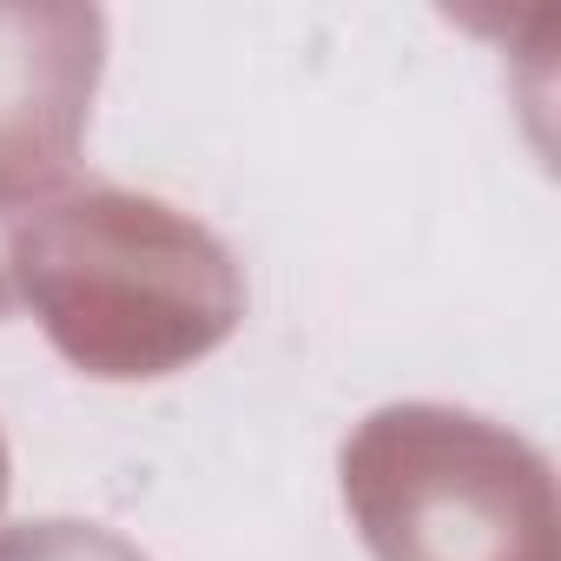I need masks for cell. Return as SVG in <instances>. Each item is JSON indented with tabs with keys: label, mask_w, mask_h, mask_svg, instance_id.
Here are the masks:
<instances>
[{
	"label": "cell",
	"mask_w": 561,
	"mask_h": 561,
	"mask_svg": "<svg viewBox=\"0 0 561 561\" xmlns=\"http://www.w3.org/2000/svg\"><path fill=\"white\" fill-rule=\"evenodd\" d=\"M8 305L100 383H152L211 357L244 318L238 257L179 205L106 179L41 198L0 244Z\"/></svg>",
	"instance_id": "1"
},
{
	"label": "cell",
	"mask_w": 561,
	"mask_h": 561,
	"mask_svg": "<svg viewBox=\"0 0 561 561\" xmlns=\"http://www.w3.org/2000/svg\"><path fill=\"white\" fill-rule=\"evenodd\" d=\"M8 482H14V469H8V436H0V508H8Z\"/></svg>",
	"instance_id": "5"
},
{
	"label": "cell",
	"mask_w": 561,
	"mask_h": 561,
	"mask_svg": "<svg viewBox=\"0 0 561 561\" xmlns=\"http://www.w3.org/2000/svg\"><path fill=\"white\" fill-rule=\"evenodd\" d=\"M106 73V14L80 0H0V244L73 185L93 93ZM0 318H14L0 277Z\"/></svg>",
	"instance_id": "3"
},
{
	"label": "cell",
	"mask_w": 561,
	"mask_h": 561,
	"mask_svg": "<svg viewBox=\"0 0 561 561\" xmlns=\"http://www.w3.org/2000/svg\"><path fill=\"white\" fill-rule=\"evenodd\" d=\"M370 561H561L548 456L449 403H390L337 456Z\"/></svg>",
	"instance_id": "2"
},
{
	"label": "cell",
	"mask_w": 561,
	"mask_h": 561,
	"mask_svg": "<svg viewBox=\"0 0 561 561\" xmlns=\"http://www.w3.org/2000/svg\"><path fill=\"white\" fill-rule=\"evenodd\" d=\"M0 561H146L133 541H119L113 528H93V522H21L0 535Z\"/></svg>",
	"instance_id": "4"
}]
</instances>
